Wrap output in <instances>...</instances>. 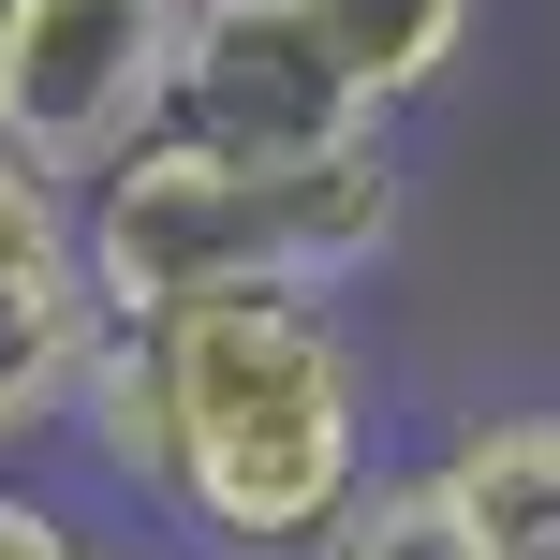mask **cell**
Segmentation results:
<instances>
[{
    "instance_id": "obj_1",
    "label": "cell",
    "mask_w": 560,
    "mask_h": 560,
    "mask_svg": "<svg viewBox=\"0 0 560 560\" xmlns=\"http://www.w3.org/2000/svg\"><path fill=\"white\" fill-rule=\"evenodd\" d=\"M163 413L177 457L148 532L192 560H310L369 502V472H398V398L354 295H236L163 325Z\"/></svg>"
},
{
    "instance_id": "obj_2",
    "label": "cell",
    "mask_w": 560,
    "mask_h": 560,
    "mask_svg": "<svg viewBox=\"0 0 560 560\" xmlns=\"http://www.w3.org/2000/svg\"><path fill=\"white\" fill-rule=\"evenodd\" d=\"M413 222V148L354 133L310 163H236V148L148 133L133 163H104L74 192V266L104 295V325H192L236 295H354Z\"/></svg>"
},
{
    "instance_id": "obj_3",
    "label": "cell",
    "mask_w": 560,
    "mask_h": 560,
    "mask_svg": "<svg viewBox=\"0 0 560 560\" xmlns=\"http://www.w3.org/2000/svg\"><path fill=\"white\" fill-rule=\"evenodd\" d=\"M177 45H192V0H0V148L89 192L163 133Z\"/></svg>"
},
{
    "instance_id": "obj_4",
    "label": "cell",
    "mask_w": 560,
    "mask_h": 560,
    "mask_svg": "<svg viewBox=\"0 0 560 560\" xmlns=\"http://www.w3.org/2000/svg\"><path fill=\"white\" fill-rule=\"evenodd\" d=\"M163 133L192 148H236V163H310V148H354V133H398L339 89V59L310 45L280 0H192V45H177V104Z\"/></svg>"
},
{
    "instance_id": "obj_5",
    "label": "cell",
    "mask_w": 560,
    "mask_h": 560,
    "mask_svg": "<svg viewBox=\"0 0 560 560\" xmlns=\"http://www.w3.org/2000/svg\"><path fill=\"white\" fill-rule=\"evenodd\" d=\"M89 354H104V295H89L74 236L15 252L0 266V472H45L59 457V413H74Z\"/></svg>"
},
{
    "instance_id": "obj_6",
    "label": "cell",
    "mask_w": 560,
    "mask_h": 560,
    "mask_svg": "<svg viewBox=\"0 0 560 560\" xmlns=\"http://www.w3.org/2000/svg\"><path fill=\"white\" fill-rule=\"evenodd\" d=\"M413 472L443 487V516H457L472 560H560V413H546V398L457 413Z\"/></svg>"
},
{
    "instance_id": "obj_7",
    "label": "cell",
    "mask_w": 560,
    "mask_h": 560,
    "mask_svg": "<svg viewBox=\"0 0 560 560\" xmlns=\"http://www.w3.org/2000/svg\"><path fill=\"white\" fill-rule=\"evenodd\" d=\"M280 15L310 30V45L339 59V89H354L369 118H413L428 89L472 59V30H487V0H280Z\"/></svg>"
},
{
    "instance_id": "obj_8",
    "label": "cell",
    "mask_w": 560,
    "mask_h": 560,
    "mask_svg": "<svg viewBox=\"0 0 560 560\" xmlns=\"http://www.w3.org/2000/svg\"><path fill=\"white\" fill-rule=\"evenodd\" d=\"M59 457H74L104 502L163 516V457H177V413H163V339L148 325H104V354H89L74 413H59Z\"/></svg>"
},
{
    "instance_id": "obj_9",
    "label": "cell",
    "mask_w": 560,
    "mask_h": 560,
    "mask_svg": "<svg viewBox=\"0 0 560 560\" xmlns=\"http://www.w3.org/2000/svg\"><path fill=\"white\" fill-rule=\"evenodd\" d=\"M310 560H472V546H457V516H443V487H428L413 457H398V472H369V502L339 516V532L310 546Z\"/></svg>"
},
{
    "instance_id": "obj_10",
    "label": "cell",
    "mask_w": 560,
    "mask_h": 560,
    "mask_svg": "<svg viewBox=\"0 0 560 560\" xmlns=\"http://www.w3.org/2000/svg\"><path fill=\"white\" fill-rule=\"evenodd\" d=\"M89 546H104V516L59 472H0V560H89Z\"/></svg>"
},
{
    "instance_id": "obj_11",
    "label": "cell",
    "mask_w": 560,
    "mask_h": 560,
    "mask_svg": "<svg viewBox=\"0 0 560 560\" xmlns=\"http://www.w3.org/2000/svg\"><path fill=\"white\" fill-rule=\"evenodd\" d=\"M59 236H74V192H59L45 163L0 148V266H15V252H59Z\"/></svg>"
},
{
    "instance_id": "obj_12",
    "label": "cell",
    "mask_w": 560,
    "mask_h": 560,
    "mask_svg": "<svg viewBox=\"0 0 560 560\" xmlns=\"http://www.w3.org/2000/svg\"><path fill=\"white\" fill-rule=\"evenodd\" d=\"M89 560H192V546H163V532H104Z\"/></svg>"
}]
</instances>
